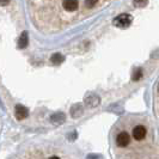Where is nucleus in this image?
<instances>
[{
    "instance_id": "obj_11",
    "label": "nucleus",
    "mask_w": 159,
    "mask_h": 159,
    "mask_svg": "<svg viewBox=\"0 0 159 159\" xmlns=\"http://www.w3.org/2000/svg\"><path fill=\"white\" fill-rule=\"evenodd\" d=\"M65 60V57L61 54H54V55L50 57V61L54 65H60Z\"/></svg>"
},
{
    "instance_id": "obj_15",
    "label": "nucleus",
    "mask_w": 159,
    "mask_h": 159,
    "mask_svg": "<svg viewBox=\"0 0 159 159\" xmlns=\"http://www.w3.org/2000/svg\"><path fill=\"white\" fill-rule=\"evenodd\" d=\"M158 96H159V84H158Z\"/></svg>"
},
{
    "instance_id": "obj_9",
    "label": "nucleus",
    "mask_w": 159,
    "mask_h": 159,
    "mask_svg": "<svg viewBox=\"0 0 159 159\" xmlns=\"http://www.w3.org/2000/svg\"><path fill=\"white\" fill-rule=\"evenodd\" d=\"M50 121L55 125H60L65 121V115L62 112H59V114H54L52 117H50Z\"/></svg>"
},
{
    "instance_id": "obj_2",
    "label": "nucleus",
    "mask_w": 159,
    "mask_h": 159,
    "mask_svg": "<svg viewBox=\"0 0 159 159\" xmlns=\"http://www.w3.org/2000/svg\"><path fill=\"white\" fill-rule=\"evenodd\" d=\"M132 20H133V18L130 15H127V13H122V15H120L117 16L115 19H114V25L115 26H117V28H128L130 23H132Z\"/></svg>"
},
{
    "instance_id": "obj_12",
    "label": "nucleus",
    "mask_w": 159,
    "mask_h": 159,
    "mask_svg": "<svg viewBox=\"0 0 159 159\" xmlns=\"http://www.w3.org/2000/svg\"><path fill=\"white\" fill-rule=\"evenodd\" d=\"M141 77H143V74H141V70H138V71H135V73L133 74V80H139Z\"/></svg>"
},
{
    "instance_id": "obj_13",
    "label": "nucleus",
    "mask_w": 159,
    "mask_h": 159,
    "mask_svg": "<svg viewBox=\"0 0 159 159\" xmlns=\"http://www.w3.org/2000/svg\"><path fill=\"white\" fill-rule=\"evenodd\" d=\"M135 6H143V5H147V2H134Z\"/></svg>"
},
{
    "instance_id": "obj_6",
    "label": "nucleus",
    "mask_w": 159,
    "mask_h": 159,
    "mask_svg": "<svg viewBox=\"0 0 159 159\" xmlns=\"http://www.w3.org/2000/svg\"><path fill=\"white\" fill-rule=\"evenodd\" d=\"M15 114H16V116L18 120H24L29 115V110H28L26 107L18 104V105H16V108H15Z\"/></svg>"
},
{
    "instance_id": "obj_10",
    "label": "nucleus",
    "mask_w": 159,
    "mask_h": 159,
    "mask_svg": "<svg viewBox=\"0 0 159 159\" xmlns=\"http://www.w3.org/2000/svg\"><path fill=\"white\" fill-rule=\"evenodd\" d=\"M71 114L73 117H78V116H80V115L83 114V109H81V107H80L79 104H77V105H74V107L72 108Z\"/></svg>"
},
{
    "instance_id": "obj_8",
    "label": "nucleus",
    "mask_w": 159,
    "mask_h": 159,
    "mask_svg": "<svg viewBox=\"0 0 159 159\" xmlns=\"http://www.w3.org/2000/svg\"><path fill=\"white\" fill-rule=\"evenodd\" d=\"M28 43H29V39H28V34L26 31H24L22 35H20V37H19V41H18V47L19 48H26L28 46Z\"/></svg>"
},
{
    "instance_id": "obj_5",
    "label": "nucleus",
    "mask_w": 159,
    "mask_h": 159,
    "mask_svg": "<svg viewBox=\"0 0 159 159\" xmlns=\"http://www.w3.org/2000/svg\"><path fill=\"white\" fill-rule=\"evenodd\" d=\"M130 143V136L127 132H121L119 135L116 136V143L120 147H127Z\"/></svg>"
},
{
    "instance_id": "obj_1",
    "label": "nucleus",
    "mask_w": 159,
    "mask_h": 159,
    "mask_svg": "<svg viewBox=\"0 0 159 159\" xmlns=\"http://www.w3.org/2000/svg\"><path fill=\"white\" fill-rule=\"evenodd\" d=\"M19 159H65L61 154L56 153V152H47L40 150V148H35L30 150L26 153H24L23 156H20Z\"/></svg>"
},
{
    "instance_id": "obj_3",
    "label": "nucleus",
    "mask_w": 159,
    "mask_h": 159,
    "mask_svg": "<svg viewBox=\"0 0 159 159\" xmlns=\"http://www.w3.org/2000/svg\"><path fill=\"white\" fill-rule=\"evenodd\" d=\"M60 5L67 12H77L78 10H80V6L83 5V2H79L77 0H65V1L60 2Z\"/></svg>"
},
{
    "instance_id": "obj_7",
    "label": "nucleus",
    "mask_w": 159,
    "mask_h": 159,
    "mask_svg": "<svg viewBox=\"0 0 159 159\" xmlns=\"http://www.w3.org/2000/svg\"><path fill=\"white\" fill-rule=\"evenodd\" d=\"M85 103H86V105L91 107V108H95V107H97V105L99 104V97L96 95L88 96V97L85 98Z\"/></svg>"
},
{
    "instance_id": "obj_14",
    "label": "nucleus",
    "mask_w": 159,
    "mask_h": 159,
    "mask_svg": "<svg viewBox=\"0 0 159 159\" xmlns=\"http://www.w3.org/2000/svg\"><path fill=\"white\" fill-rule=\"evenodd\" d=\"M157 107H158V112H159V101H158V105H157Z\"/></svg>"
},
{
    "instance_id": "obj_4",
    "label": "nucleus",
    "mask_w": 159,
    "mask_h": 159,
    "mask_svg": "<svg viewBox=\"0 0 159 159\" xmlns=\"http://www.w3.org/2000/svg\"><path fill=\"white\" fill-rule=\"evenodd\" d=\"M146 135H147V129H146L145 126L138 125V126L134 127V129H133V136H134V139H135L136 141L143 140L146 138Z\"/></svg>"
}]
</instances>
